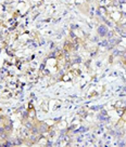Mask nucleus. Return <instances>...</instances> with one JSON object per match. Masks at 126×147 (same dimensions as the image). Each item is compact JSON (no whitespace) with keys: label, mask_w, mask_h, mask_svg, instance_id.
<instances>
[{"label":"nucleus","mask_w":126,"mask_h":147,"mask_svg":"<svg viewBox=\"0 0 126 147\" xmlns=\"http://www.w3.org/2000/svg\"><path fill=\"white\" fill-rule=\"evenodd\" d=\"M98 33L100 36H106L108 34V29H107V26H99L98 27Z\"/></svg>","instance_id":"1"},{"label":"nucleus","mask_w":126,"mask_h":147,"mask_svg":"<svg viewBox=\"0 0 126 147\" xmlns=\"http://www.w3.org/2000/svg\"><path fill=\"white\" fill-rule=\"evenodd\" d=\"M28 116L32 117V118H33V117H35V112H34V110H31V112H29V114H28Z\"/></svg>","instance_id":"2"},{"label":"nucleus","mask_w":126,"mask_h":147,"mask_svg":"<svg viewBox=\"0 0 126 147\" xmlns=\"http://www.w3.org/2000/svg\"><path fill=\"white\" fill-rule=\"evenodd\" d=\"M123 119H124V120H125V121H126V115H125V116H123Z\"/></svg>","instance_id":"3"}]
</instances>
